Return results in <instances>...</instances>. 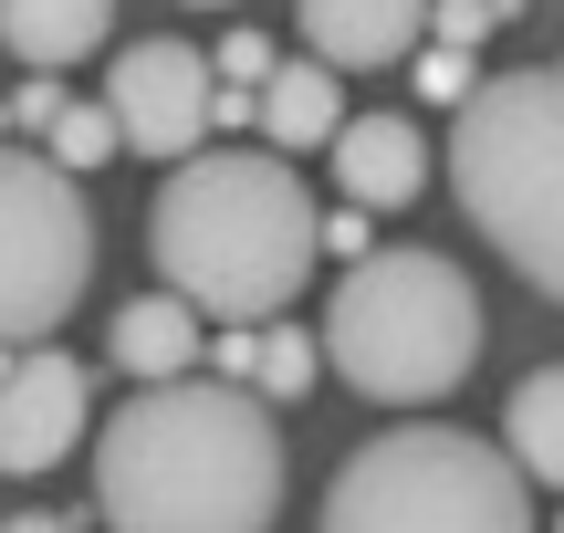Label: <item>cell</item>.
<instances>
[{"label": "cell", "mask_w": 564, "mask_h": 533, "mask_svg": "<svg viewBox=\"0 0 564 533\" xmlns=\"http://www.w3.org/2000/svg\"><path fill=\"white\" fill-rule=\"evenodd\" d=\"M105 533H272L282 429L251 377H158L105 418L95 450Z\"/></svg>", "instance_id": "6da1fadb"}, {"label": "cell", "mask_w": 564, "mask_h": 533, "mask_svg": "<svg viewBox=\"0 0 564 533\" xmlns=\"http://www.w3.org/2000/svg\"><path fill=\"white\" fill-rule=\"evenodd\" d=\"M314 251H324V209L272 137L262 146H199L147 199V262H158V283L188 293L199 314H220V325L282 314L314 283Z\"/></svg>", "instance_id": "7a4b0ae2"}, {"label": "cell", "mask_w": 564, "mask_h": 533, "mask_svg": "<svg viewBox=\"0 0 564 533\" xmlns=\"http://www.w3.org/2000/svg\"><path fill=\"white\" fill-rule=\"evenodd\" d=\"M324 356L377 409H429L481 367V293L440 251L377 241L366 262H345L335 304H324Z\"/></svg>", "instance_id": "3957f363"}, {"label": "cell", "mask_w": 564, "mask_h": 533, "mask_svg": "<svg viewBox=\"0 0 564 533\" xmlns=\"http://www.w3.org/2000/svg\"><path fill=\"white\" fill-rule=\"evenodd\" d=\"M449 188L470 230L564 304V63L481 74V95L449 116Z\"/></svg>", "instance_id": "277c9868"}, {"label": "cell", "mask_w": 564, "mask_h": 533, "mask_svg": "<svg viewBox=\"0 0 564 533\" xmlns=\"http://www.w3.org/2000/svg\"><path fill=\"white\" fill-rule=\"evenodd\" d=\"M512 439H470L449 418L377 429L335 460L314 533H533V492Z\"/></svg>", "instance_id": "5b68a950"}, {"label": "cell", "mask_w": 564, "mask_h": 533, "mask_svg": "<svg viewBox=\"0 0 564 533\" xmlns=\"http://www.w3.org/2000/svg\"><path fill=\"white\" fill-rule=\"evenodd\" d=\"M84 272H95V220H84L74 167L53 146H11L0 157V325H11V346H42L74 314Z\"/></svg>", "instance_id": "8992f818"}, {"label": "cell", "mask_w": 564, "mask_h": 533, "mask_svg": "<svg viewBox=\"0 0 564 533\" xmlns=\"http://www.w3.org/2000/svg\"><path fill=\"white\" fill-rule=\"evenodd\" d=\"M105 105H116V126H126V146L137 157H199L209 146V126H220V53H199V42H126L116 53V74H105Z\"/></svg>", "instance_id": "52a82bcc"}, {"label": "cell", "mask_w": 564, "mask_h": 533, "mask_svg": "<svg viewBox=\"0 0 564 533\" xmlns=\"http://www.w3.org/2000/svg\"><path fill=\"white\" fill-rule=\"evenodd\" d=\"M84 418H95L84 356H63L53 335H42V346H11V377H0V471L11 481L53 471V460L84 439Z\"/></svg>", "instance_id": "ba28073f"}, {"label": "cell", "mask_w": 564, "mask_h": 533, "mask_svg": "<svg viewBox=\"0 0 564 533\" xmlns=\"http://www.w3.org/2000/svg\"><path fill=\"white\" fill-rule=\"evenodd\" d=\"M429 11L440 0H293L303 42H314L335 74H377V63H408L429 42Z\"/></svg>", "instance_id": "9c48e42d"}, {"label": "cell", "mask_w": 564, "mask_h": 533, "mask_svg": "<svg viewBox=\"0 0 564 533\" xmlns=\"http://www.w3.org/2000/svg\"><path fill=\"white\" fill-rule=\"evenodd\" d=\"M324 157H335V188L356 209H408L429 188V137L408 116H345V137Z\"/></svg>", "instance_id": "30bf717a"}, {"label": "cell", "mask_w": 564, "mask_h": 533, "mask_svg": "<svg viewBox=\"0 0 564 533\" xmlns=\"http://www.w3.org/2000/svg\"><path fill=\"white\" fill-rule=\"evenodd\" d=\"M262 137L282 146V157H314V146L345 137V84H335V63H324V53L282 63V74L262 84Z\"/></svg>", "instance_id": "8fae6325"}, {"label": "cell", "mask_w": 564, "mask_h": 533, "mask_svg": "<svg viewBox=\"0 0 564 533\" xmlns=\"http://www.w3.org/2000/svg\"><path fill=\"white\" fill-rule=\"evenodd\" d=\"M116 367L137 377V388H158V377H188L199 367V304L188 293H137V304L116 314Z\"/></svg>", "instance_id": "7c38bea8"}, {"label": "cell", "mask_w": 564, "mask_h": 533, "mask_svg": "<svg viewBox=\"0 0 564 533\" xmlns=\"http://www.w3.org/2000/svg\"><path fill=\"white\" fill-rule=\"evenodd\" d=\"M105 21H116V0H0V42H11V63H32V74L84 63L105 42Z\"/></svg>", "instance_id": "4fadbf2b"}, {"label": "cell", "mask_w": 564, "mask_h": 533, "mask_svg": "<svg viewBox=\"0 0 564 533\" xmlns=\"http://www.w3.org/2000/svg\"><path fill=\"white\" fill-rule=\"evenodd\" d=\"M502 439H512V460H523L544 492H564V367H533L523 388H512Z\"/></svg>", "instance_id": "5bb4252c"}, {"label": "cell", "mask_w": 564, "mask_h": 533, "mask_svg": "<svg viewBox=\"0 0 564 533\" xmlns=\"http://www.w3.org/2000/svg\"><path fill=\"white\" fill-rule=\"evenodd\" d=\"M324 367H335V356H324V335H303V325H262V335H251V388L282 398V409H293Z\"/></svg>", "instance_id": "9a60e30c"}, {"label": "cell", "mask_w": 564, "mask_h": 533, "mask_svg": "<svg viewBox=\"0 0 564 533\" xmlns=\"http://www.w3.org/2000/svg\"><path fill=\"white\" fill-rule=\"evenodd\" d=\"M42 146H53L63 167H105V157L126 146V126H116V105H63V126H53Z\"/></svg>", "instance_id": "2e32d148"}, {"label": "cell", "mask_w": 564, "mask_h": 533, "mask_svg": "<svg viewBox=\"0 0 564 533\" xmlns=\"http://www.w3.org/2000/svg\"><path fill=\"white\" fill-rule=\"evenodd\" d=\"M408 84H419V105H449V116L481 95V74H470L460 42H419V53H408Z\"/></svg>", "instance_id": "e0dca14e"}, {"label": "cell", "mask_w": 564, "mask_h": 533, "mask_svg": "<svg viewBox=\"0 0 564 533\" xmlns=\"http://www.w3.org/2000/svg\"><path fill=\"white\" fill-rule=\"evenodd\" d=\"M63 105H74V95H63L53 74H21V95H11V146H42V137L63 126Z\"/></svg>", "instance_id": "ac0fdd59"}, {"label": "cell", "mask_w": 564, "mask_h": 533, "mask_svg": "<svg viewBox=\"0 0 564 533\" xmlns=\"http://www.w3.org/2000/svg\"><path fill=\"white\" fill-rule=\"evenodd\" d=\"M272 74H282V63H272V42H262V32H220V84H230V95H241V84L262 95Z\"/></svg>", "instance_id": "d6986e66"}, {"label": "cell", "mask_w": 564, "mask_h": 533, "mask_svg": "<svg viewBox=\"0 0 564 533\" xmlns=\"http://www.w3.org/2000/svg\"><path fill=\"white\" fill-rule=\"evenodd\" d=\"M491 21H502V0H440V11H429V42H460V53H470Z\"/></svg>", "instance_id": "ffe728a7"}, {"label": "cell", "mask_w": 564, "mask_h": 533, "mask_svg": "<svg viewBox=\"0 0 564 533\" xmlns=\"http://www.w3.org/2000/svg\"><path fill=\"white\" fill-rule=\"evenodd\" d=\"M324 251H345V262H366V251H377V230H366V209H356V199L324 209Z\"/></svg>", "instance_id": "44dd1931"}, {"label": "cell", "mask_w": 564, "mask_h": 533, "mask_svg": "<svg viewBox=\"0 0 564 533\" xmlns=\"http://www.w3.org/2000/svg\"><path fill=\"white\" fill-rule=\"evenodd\" d=\"M11 533H74L63 513H11Z\"/></svg>", "instance_id": "7402d4cb"}, {"label": "cell", "mask_w": 564, "mask_h": 533, "mask_svg": "<svg viewBox=\"0 0 564 533\" xmlns=\"http://www.w3.org/2000/svg\"><path fill=\"white\" fill-rule=\"evenodd\" d=\"M199 11H230V0H199Z\"/></svg>", "instance_id": "603a6c76"}, {"label": "cell", "mask_w": 564, "mask_h": 533, "mask_svg": "<svg viewBox=\"0 0 564 533\" xmlns=\"http://www.w3.org/2000/svg\"><path fill=\"white\" fill-rule=\"evenodd\" d=\"M554 533H564V523H554Z\"/></svg>", "instance_id": "cb8c5ba5"}]
</instances>
